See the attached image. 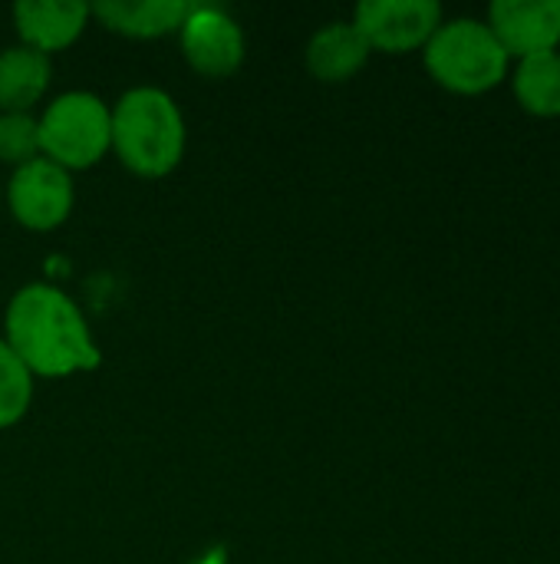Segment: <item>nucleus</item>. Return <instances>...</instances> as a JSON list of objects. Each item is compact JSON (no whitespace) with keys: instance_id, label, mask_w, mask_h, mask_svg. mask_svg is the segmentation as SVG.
Masks as SVG:
<instances>
[{"instance_id":"1","label":"nucleus","mask_w":560,"mask_h":564,"mask_svg":"<svg viewBox=\"0 0 560 564\" xmlns=\"http://www.w3.org/2000/svg\"><path fill=\"white\" fill-rule=\"evenodd\" d=\"M3 340L33 380H66L102 364L83 307L50 281H30L13 291L3 314Z\"/></svg>"},{"instance_id":"2","label":"nucleus","mask_w":560,"mask_h":564,"mask_svg":"<svg viewBox=\"0 0 560 564\" xmlns=\"http://www.w3.org/2000/svg\"><path fill=\"white\" fill-rule=\"evenodd\" d=\"M188 145L175 96L162 86H132L112 102V152L139 178L172 175Z\"/></svg>"},{"instance_id":"3","label":"nucleus","mask_w":560,"mask_h":564,"mask_svg":"<svg viewBox=\"0 0 560 564\" xmlns=\"http://www.w3.org/2000/svg\"><path fill=\"white\" fill-rule=\"evenodd\" d=\"M429 76L459 96H479L495 89L508 76V53L485 20L455 17L442 20L422 46Z\"/></svg>"},{"instance_id":"4","label":"nucleus","mask_w":560,"mask_h":564,"mask_svg":"<svg viewBox=\"0 0 560 564\" xmlns=\"http://www.w3.org/2000/svg\"><path fill=\"white\" fill-rule=\"evenodd\" d=\"M40 155L66 172H86L112 152V106L92 89H66L36 116Z\"/></svg>"},{"instance_id":"5","label":"nucleus","mask_w":560,"mask_h":564,"mask_svg":"<svg viewBox=\"0 0 560 564\" xmlns=\"http://www.w3.org/2000/svg\"><path fill=\"white\" fill-rule=\"evenodd\" d=\"M7 212L30 231H53L59 228L73 205H76V185L73 172L59 169L50 159H33L10 172L3 185Z\"/></svg>"},{"instance_id":"6","label":"nucleus","mask_w":560,"mask_h":564,"mask_svg":"<svg viewBox=\"0 0 560 564\" xmlns=\"http://www.w3.org/2000/svg\"><path fill=\"white\" fill-rule=\"evenodd\" d=\"M178 40L185 63L208 79H224L238 73L248 56L241 23L215 3H191L188 17L178 26Z\"/></svg>"},{"instance_id":"7","label":"nucleus","mask_w":560,"mask_h":564,"mask_svg":"<svg viewBox=\"0 0 560 564\" xmlns=\"http://www.w3.org/2000/svg\"><path fill=\"white\" fill-rule=\"evenodd\" d=\"M353 26L363 33L370 50L409 53L429 43L442 23L436 0H363L353 10Z\"/></svg>"},{"instance_id":"8","label":"nucleus","mask_w":560,"mask_h":564,"mask_svg":"<svg viewBox=\"0 0 560 564\" xmlns=\"http://www.w3.org/2000/svg\"><path fill=\"white\" fill-rule=\"evenodd\" d=\"M485 23L505 53L518 59L560 46V0H495Z\"/></svg>"},{"instance_id":"9","label":"nucleus","mask_w":560,"mask_h":564,"mask_svg":"<svg viewBox=\"0 0 560 564\" xmlns=\"http://www.w3.org/2000/svg\"><path fill=\"white\" fill-rule=\"evenodd\" d=\"M92 10L83 0H20L13 3V26L20 43L53 56L66 46H73Z\"/></svg>"},{"instance_id":"10","label":"nucleus","mask_w":560,"mask_h":564,"mask_svg":"<svg viewBox=\"0 0 560 564\" xmlns=\"http://www.w3.org/2000/svg\"><path fill=\"white\" fill-rule=\"evenodd\" d=\"M370 53L373 50L363 40V33L353 26V20H333V23H323L307 40L304 63L310 76L320 83H347L366 66Z\"/></svg>"},{"instance_id":"11","label":"nucleus","mask_w":560,"mask_h":564,"mask_svg":"<svg viewBox=\"0 0 560 564\" xmlns=\"http://www.w3.org/2000/svg\"><path fill=\"white\" fill-rule=\"evenodd\" d=\"M188 7V0H102L89 10L112 33H122L129 40H155L178 33Z\"/></svg>"},{"instance_id":"12","label":"nucleus","mask_w":560,"mask_h":564,"mask_svg":"<svg viewBox=\"0 0 560 564\" xmlns=\"http://www.w3.org/2000/svg\"><path fill=\"white\" fill-rule=\"evenodd\" d=\"M53 79V59L26 43L0 50V112H33Z\"/></svg>"},{"instance_id":"13","label":"nucleus","mask_w":560,"mask_h":564,"mask_svg":"<svg viewBox=\"0 0 560 564\" xmlns=\"http://www.w3.org/2000/svg\"><path fill=\"white\" fill-rule=\"evenodd\" d=\"M515 99L525 112L554 119L560 116V53H538L518 59V69L512 76Z\"/></svg>"},{"instance_id":"14","label":"nucleus","mask_w":560,"mask_h":564,"mask_svg":"<svg viewBox=\"0 0 560 564\" xmlns=\"http://www.w3.org/2000/svg\"><path fill=\"white\" fill-rule=\"evenodd\" d=\"M33 403V373L0 337V430L17 426Z\"/></svg>"},{"instance_id":"15","label":"nucleus","mask_w":560,"mask_h":564,"mask_svg":"<svg viewBox=\"0 0 560 564\" xmlns=\"http://www.w3.org/2000/svg\"><path fill=\"white\" fill-rule=\"evenodd\" d=\"M40 159L36 112H0V162L20 169Z\"/></svg>"},{"instance_id":"16","label":"nucleus","mask_w":560,"mask_h":564,"mask_svg":"<svg viewBox=\"0 0 560 564\" xmlns=\"http://www.w3.org/2000/svg\"><path fill=\"white\" fill-rule=\"evenodd\" d=\"M0 212H3V188H0Z\"/></svg>"}]
</instances>
